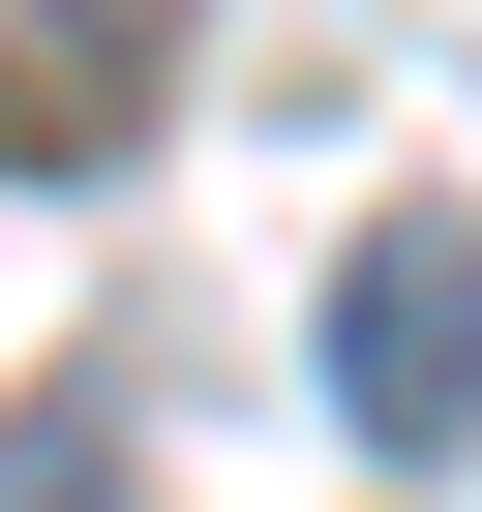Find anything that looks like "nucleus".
<instances>
[{"instance_id": "nucleus-1", "label": "nucleus", "mask_w": 482, "mask_h": 512, "mask_svg": "<svg viewBox=\"0 0 482 512\" xmlns=\"http://www.w3.org/2000/svg\"><path fill=\"white\" fill-rule=\"evenodd\" d=\"M332 422L422 482V452H482V211H392L362 272H332Z\"/></svg>"}, {"instance_id": "nucleus-2", "label": "nucleus", "mask_w": 482, "mask_h": 512, "mask_svg": "<svg viewBox=\"0 0 482 512\" xmlns=\"http://www.w3.org/2000/svg\"><path fill=\"white\" fill-rule=\"evenodd\" d=\"M91 482H121V422H91V392H61V422H0V512H91Z\"/></svg>"}]
</instances>
